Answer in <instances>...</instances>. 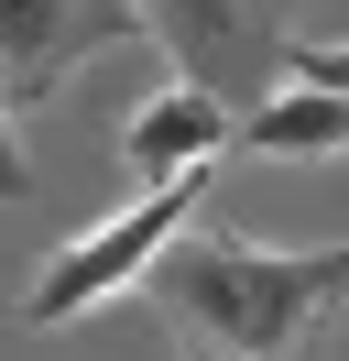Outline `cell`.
Wrapping results in <instances>:
<instances>
[{
    "instance_id": "obj_1",
    "label": "cell",
    "mask_w": 349,
    "mask_h": 361,
    "mask_svg": "<svg viewBox=\"0 0 349 361\" xmlns=\"http://www.w3.org/2000/svg\"><path fill=\"white\" fill-rule=\"evenodd\" d=\"M142 295L208 361H284L317 317L349 307V241L284 252V241H251V230H186L142 274Z\"/></svg>"
},
{
    "instance_id": "obj_2",
    "label": "cell",
    "mask_w": 349,
    "mask_h": 361,
    "mask_svg": "<svg viewBox=\"0 0 349 361\" xmlns=\"http://www.w3.org/2000/svg\"><path fill=\"white\" fill-rule=\"evenodd\" d=\"M196 197H208V176L142 186L120 219H99V230H77L65 252H44V274H33V295H22V317H33V329H65V317L109 307V295H142V274L164 263V241H186Z\"/></svg>"
},
{
    "instance_id": "obj_3",
    "label": "cell",
    "mask_w": 349,
    "mask_h": 361,
    "mask_svg": "<svg viewBox=\"0 0 349 361\" xmlns=\"http://www.w3.org/2000/svg\"><path fill=\"white\" fill-rule=\"evenodd\" d=\"M109 44H142L131 0H0V110H44Z\"/></svg>"
},
{
    "instance_id": "obj_4",
    "label": "cell",
    "mask_w": 349,
    "mask_h": 361,
    "mask_svg": "<svg viewBox=\"0 0 349 361\" xmlns=\"http://www.w3.org/2000/svg\"><path fill=\"white\" fill-rule=\"evenodd\" d=\"M131 11H142V33L186 66V88H208V99L240 88V77L273 55V23H262L251 0H131Z\"/></svg>"
},
{
    "instance_id": "obj_5",
    "label": "cell",
    "mask_w": 349,
    "mask_h": 361,
    "mask_svg": "<svg viewBox=\"0 0 349 361\" xmlns=\"http://www.w3.org/2000/svg\"><path fill=\"white\" fill-rule=\"evenodd\" d=\"M120 154H131V176L142 186H174V176H208L218 154H229V99H208V88H153L142 110H131V132H120Z\"/></svg>"
},
{
    "instance_id": "obj_6",
    "label": "cell",
    "mask_w": 349,
    "mask_h": 361,
    "mask_svg": "<svg viewBox=\"0 0 349 361\" xmlns=\"http://www.w3.org/2000/svg\"><path fill=\"white\" fill-rule=\"evenodd\" d=\"M229 142H251V154H295V164H327V154H349V99L284 88V99H262V110H229Z\"/></svg>"
},
{
    "instance_id": "obj_7",
    "label": "cell",
    "mask_w": 349,
    "mask_h": 361,
    "mask_svg": "<svg viewBox=\"0 0 349 361\" xmlns=\"http://www.w3.org/2000/svg\"><path fill=\"white\" fill-rule=\"evenodd\" d=\"M273 66H284V88L349 99V33H338V44H327V33H273Z\"/></svg>"
},
{
    "instance_id": "obj_8",
    "label": "cell",
    "mask_w": 349,
    "mask_h": 361,
    "mask_svg": "<svg viewBox=\"0 0 349 361\" xmlns=\"http://www.w3.org/2000/svg\"><path fill=\"white\" fill-rule=\"evenodd\" d=\"M33 186V164H22V142H11V110H0V197H22Z\"/></svg>"
}]
</instances>
